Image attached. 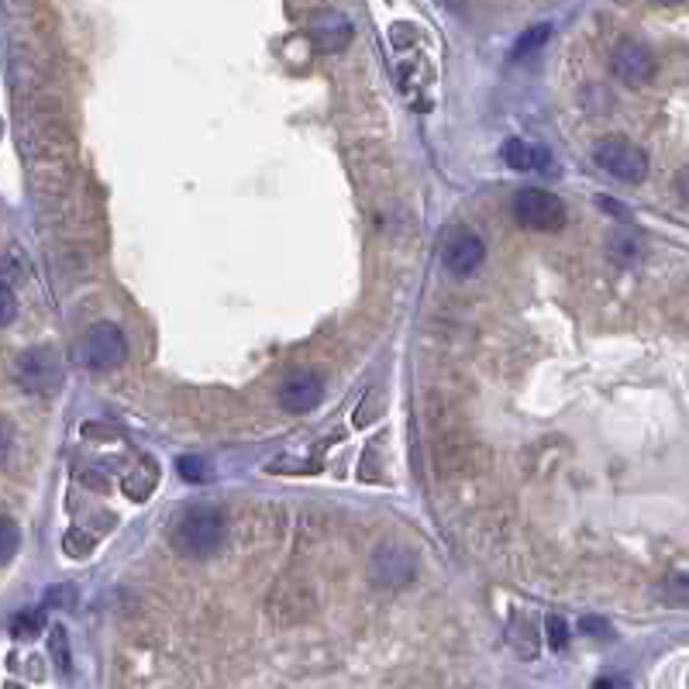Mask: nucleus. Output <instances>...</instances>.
<instances>
[{
  "label": "nucleus",
  "instance_id": "f257e3e1",
  "mask_svg": "<svg viewBox=\"0 0 689 689\" xmlns=\"http://www.w3.org/2000/svg\"><path fill=\"white\" fill-rule=\"evenodd\" d=\"M224 541V517L214 507H190L173 528V548L183 559H207Z\"/></svg>",
  "mask_w": 689,
  "mask_h": 689
},
{
  "label": "nucleus",
  "instance_id": "f03ea898",
  "mask_svg": "<svg viewBox=\"0 0 689 689\" xmlns=\"http://www.w3.org/2000/svg\"><path fill=\"white\" fill-rule=\"evenodd\" d=\"M514 218L521 228L528 231H562L565 228V218H569V211H565V204L555 193L541 190V187H528L521 190L514 197Z\"/></svg>",
  "mask_w": 689,
  "mask_h": 689
},
{
  "label": "nucleus",
  "instance_id": "7ed1b4c3",
  "mask_svg": "<svg viewBox=\"0 0 689 689\" xmlns=\"http://www.w3.org/2000/svg\"><path fill=\"white\" fill-rule=\"evenodd\" d=\"M593 159L603 173H610L621 183H641L648 176V156L634 142H627V138H600L593 149Z\"/></svg>",
  "mask_w": 689,
  "mask_h": 689
},
{
  "label": "nucleus",
  "instance_id": "20e7f679",
  "mask_svg": "<svg viewBox=\"0 0 689 689\" xmlns=\"http://www.w3.org/2000/svg\"><path fill=\"white\" fill-rule=\"evenodd\" d=\"M14 373H18V383L25 386L28 393L49 397V393H56L59 386H63V359L56 355V348L38 345L18 355Z\"/></svg>",
  "mask_w": 689,
  "mask_h": 689
},
{
  "label": "nucleus",
  "instance_id": "39448f33",
  "mask_svg": "<svg viewBox=\"0 0 689 689\" xmlns=\"http://www.w3.org/2000/svg\"><path fill=\"white\" fill-rule=\"evenodd\" d=\"M128 359V342L125 331L111 321H100L83 335L80 342V362L90 369H114Z\"/></svg>",
  "mask_w": 689,
  "mask_h": 689
},
{
  "label": "nucleus",
  "instance_id": "423d86ee",
  "mask_svg": "<svg viewBox=\"0 0 689 689\" xmlns=\"http://www.w3.org/2000/svg\"><path fill=\"white\" fill-rule=\"evenodd\" d=\"M414 555L407 552V548L400 545H379L373 552V559H369V579H373L376 586H386V590H397V586H404L414 579Z\"/></svg>",
  "mask_w": 689,
  "mask_h": 689
},
{
  "label": "nucleus",
  "instance_id": "0eeeda50",
  "mask_svg": "<svg viewBox=\"0 0 689 689\" xmlns=\"http://www.w3.org/2000/svg\"><path fill=\"white\" fill-rule=\"evenodd\" d=\"M441 259H445V266L452 269L455 276H469V273H476L479 262L486 259V245L476 231L455 228L452 235L445 238V245H441Z\"/></svg>",
  "mask_w": 689,
  "mask_h": 689
},
{
  "label": "nucleus",
  "instance_id": "6e6552de",
  "mask_svg": "<svg viewBox=\"0 0 689 689\" xmlns=\"http://www.w3.org/2000/svg\"><path fill=\"white\" fill-rule=\"evenodd\" d=\"M610 66H614L617 80L631 83V87H641V83H648V80H652V73H655L652 52H648L641 42H621V45H617L614 59H610Z\"/></svg>",
  "mask_w": 689,
  "mask_h": 689
},
{
  "label": "nucleus",
  "instance_id": "1a4fd4ad",
  "mask_svg": "<svg viewBox=\"0 0 689 689\" xmlns=\"http://www.w3.org/2000/svg\"><path fill=\"white\" fill-rule=\"evenodd\" d=\"M311 38L321 52H342L352 42V21L342 11H321L311 18Z\"/></svg>",
  "mask_w": 689,
  "mask_h": 689
},
{
  "label": "nucleus",
  "instance_id": "9d476101",
  "mask_svg": "<svg viewBox=\"0 0 689 689\" xmlns=\"http://www.w3.org/2000/svg\"><path fill=\"white\" fill-rule=\"evenodd\" d=\"M317 400H321V379L314 373H293L286 383L280 386V404L286 410H293V414H307V410L317 407Z\"/></svg>",
  "mask_w": 689,
  "mask_h": 689
},
{
  "label": "nucleus",
  "instance_id": "9b49d317",
  "mask_svg": "<svg viewBox=\"0 0 689 689\" xmlns=\"http://www.w3.org/2000/svg\"><path fill=\"white\" fill-rule=\"evenodd\" d=\"M500 156L510 169H514V173H531V169L548 166V152L538 149V145H531V142H524V138H510V142H503Z\"/></svg>",
  "mask_w": 689,
  "mask_h": 689
},
{
  "label": "nucleus",
  "instance_id": "f8f14e48",
  "mask_svg": "<svg viewBox=\"0 0 689 689\" xmlns=\"http://www.w3.org/2000/svg\"><path fill=\"white\" fill-rule=\"evenodd\" d=\"M607 249H610V255H614L617 262H638V255H641V242H638V235H634V231L617 228L614 235H610Z\"/></svg>",
  "mask_w": 689,
  "mask_h": 689
},
{
  "label": "nucleus",
  "instance_id": "ddd939ff",
  "mask_svg": "<svg viewBox=\"0 0 689 689\" xmlns=\"http://www.w3.org/2000/svg\"><path fill=\"white\" fill-rule=\"evenodd\" d=\"M156 479H159V469L152 462H142V469L131 472L125 479V493L131 500H145L152 493V486H156Z\"/></svg>",
  "mask_w": 689,
  "mask_h": 689
},
{
  "label": "nucleus",
  "instance_id": "4468645a",
  "mask_svg": "<svg viewBox=\"0 0 689 689\" xmlns=\"http://www.w3.org/2000/svg\"><path fill=\"white\" fill-rule=\"evenodd\" d=\"M548 35H552V28H548V25H534V28H528V32L517 38V45H514V52H510V59H514V63H521V59L534 56V52H538L541 45L548 42Z\"/></svg>",
  "mask_w": 689,
  "mask_h": 689
},
{
  "label": "nucleus",
  "instance_id": "2eb2a0df",
  "mask_svg": "<svg viewBox=\"0 0 689 689\" xmlns=\"http://www.w3.org/2000/svg\"><path fill=\"white\" fill-rule=\"evenodd\" d=\"M18 548H21V531H18V524L11 521V517H4L0 514V565H7L18 555Z\"/></svg>",
  "mask_w": 689,
  "mask_h": 689
},
{
  "label": "nucleus",
  "instance_id": "dca6fc26",
  "mask_svg": "<svg viewBox=\"0 0 689 689\" xmlns=\"http://www.w3.org/2000/svg\"><path fill=\"white\" fill-rule=\"evenodd\" d=\"M662 600L665 603H676V607H689V579L686 576H672L662 583Z\"/></svg>",
  "mask_w": 689,
  "mask_h": 689
},
{
  "label": "nucleus",
  "instance_id": "f3484780",
  "mask_svg": "<svg viewBox=\"0 0 689 689\" xmlns=\"http://www.w3.org/2000/svg\"><path fill=\"white\" fill-rule=\"evenodd\" d=\"M49 652H52V662H56V669L59 672H69V645H66V631H63V627H52Z\"/></svg>",
  "mask_w": 689,
  "mask_h": 689
},
{
  "label": "nucleus",
  "instance_id": "a211bd4d",
  "mask_svg": "<svg viewBox=\"0 0 689 689\" xmlns=\"http://www.w3.org/2000/svg\"><path fill=\"white\" fill-rule=\"evenodd\" d=\"M38 631H42V614H38V610H25V614H18L11 624L14 638H35Z\"/></svg>",
  "mask_w": 689,
  "mask_h": 689
},
{
  "label": "nucleus",
  "instance_id": "6ab92c4d",
  "mask_svg": "<svg viewBox=\"0 0 689 689\" xmlns=\"http://www.w3.org/2000/svg\"><path fill=\"white\" fill-rule=\"evenodd\" d=\"M545 634H548V645H552V652H562V648L569 645V624H565L559 614L545 617Z\"/></svg>",
  "mask_w": 689,
  "mask_h": 689
},
{
  "label": "nucleus",
  "instance_id": "aec40b11",
  "mask_svg": "<svg viewBox=\"0 0 689 689\" xmlns=\"http://www.w3.org/2000/svg\"><path fill=\"white\" fill-rule=\"evenodd\" d=\"M176 469H180V476L190 479V483H204L207 479V462L200 459V455H183V459L176 462Z\"/></svg>",
  "mask_w": 689,
  "mask_h": 689
},
{
  "label": "nucleus",
  "instance_id": "412c9836",
  "mask_svg": "<svg viewBox=\"0 0 689 689\" xmlns=\"http://www.w3.org/2000/svg\"><path fill=\"white\" fill-rule=\"evenodd\" d=\"M14 314H18V297H14L11 286L0 283V328H7L14 321Z\"/></svg>",
  "mask_w": 689,
  "mask_h": 689
},
{
  "label": "nucleus",
  "instance_id": "4be33fe9",
  "mask_svg": "<svg viewBox=\"0 0 689 689\" xmlns=\"http://www.w3.org/2000/svg\"><path fill=\"white\" fill-rule=\"evenodd\" d=\"M63 548H66V555H73V559H80V555H90V548H94V541L90 538H83V534H66L63 538Z\"/></svg>",
  "mask_w": 689,
  "mask_h": 689
},
{
  "label": "nucleus",
  "instance_id": "5701e85b",
  "mask_svg": "<svg viewBox=\"0 0 689 689\" xmlns=\"http://www.w3.org/2000/svg\"><path fill=\"white\" fill-rule=\"evenodd\" d=\"M579 627H583V631H586V634H610V627H607V621H593V617H586V621H583V624H579Z\"/></svg>",
  "mask_w": 689,
  "mask_h": 689
},
{
  "label": "nucleus",
  "instance_id": "b1692460",
  "mask_svg": "<svg viewBox=\"0 0 689 689\" xmlns=\"http://www.w3.org/2000/svg\"><path fill=\"white\" fill-rule=\"evenodd\" d=\"M676 187H679V197H683V200H689V166L683 169V173H679Z\"/></svg>",
  "mask_w": 689,
  "mask_h": 689
},
{
  "label": "nucleus",
  "instance_id": "393cba45",
  "mask_svg": "<svg viewBox=\"0 0 689 689\" xmlns=\"http://www.w3.org/2000/svg\"><path fill=\"white\" fill-rule=\"evenodd\" d=\"M593 689H617V686H614V683H596Z\"/></svg>",
  "mask_w": 689,
  "mask_h": 689
},
{
  "label": "nucleus",
  "instance_id": "a878e982",
  "mask_svg": "<svg viewBox=\"0 0 689 689\" xmlns=\"http://www.w3.org/2000/svg\"><path fill=\"white\" fill-rule=\"evenodd\" d=\"M658 4H683V0H658Z\"/></svg>",
  "mask_w": 689,
  "mask_h": 689
}]
</instances>
